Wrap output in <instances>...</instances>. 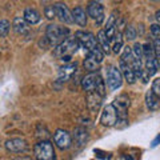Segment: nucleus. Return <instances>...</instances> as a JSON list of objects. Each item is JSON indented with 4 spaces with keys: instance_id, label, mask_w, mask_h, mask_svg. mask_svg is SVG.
<instances>
[{
    "instance_id": "7ed1b4c3",
    "label": "nucleus",
    "mask_w": 160,
    "mask_h": 160,
    "mask_svg": "<svg viewBox=\"0 0 160 160\" xmlns=\"http://www.w3.org/2000/svg\"><path fill=\"white\" fill-rule=\"evenodd\" d=\"M36 160H55L53 144L48 140H42L33 148Z\"/></svg>"
},
{
    "instance_id": "9b49d317",
    "label": "nucleus",
    "mask_w": 160,
    "mask_h": 160,
    "mask_svg": "<svg viewBox=\"0 0 160 160\" xmlns=\"http://www.w3.org/2000/svg\"><path fill=\"white\" fill-rule=\"evenodd\" d=\"M55 8H56V18H59V20L62 23H66V24L75 23L73 22V16H72V11H69L66 4L56 3L55 4Z\"/></svg>"
},
{
    "instance_id": "473e14b6",
    "label": "nucleus",
    "mask_w": 160,
    "mask_h": 160,
    "mask_svg": "<svg viewBox=\"0 0 160 160\" xmlns=\"http://www.w3.org/2000/svg\"><path fill=\"white\" fill-rule=\"evenodd\" d=\"M149 31H151V35H152L155 39H159L160 38V24L159 23L151 24V27H149Z\"/></svg>"
},
{
    "instance_id": "1a4fd4ad",
    "label": "nucleus",
    "mask_w": 160,
    "mask_h": 160,
    "mask_svg": "<svg viewBox=\"0 0 160 160\" xmlns=\"http://www.w3.org/2000/svg\"><path fill=\"white\" fill-rule=\"evenodd\" d=\"M53 139H55V144L60 149H68L72 144V136L66 129H58L53 135Z\"/></svg>"
},
{
    "instance_id": "6e6552de",
    "label": "nucleus",
    "mask_w": 160,
    "mask_h": 160,
    "mask_svg": "<svg viewBox=\"0 0 160 160\" xmlns=\"http://www.w3.org/2000/svg\"><path fill=\"white\" fill-rule=\"evenodd\" d=\"M87 13L91 16L98 24H102L106 19V13H104V7L102 3L99 2H89L87 6Z\"/></svg>"
},
{
    "instance_id": "f8f14e48",
    "label": "nucleus",
    "mask_w": 160,
    "mask_h": 160,
    "mask_svg": "<svg viewBox=\"0 0 160 160\" xmlns=\"http://www.w3.org/2000/svg\"><path fill=\"white\" fill-rule=\"evenodd\" d=\"M6 148L8 149L9 152H15V153H20V152H24L26 149L28 148L27 146V142L24 139H20V138H15V139H8L6 142Z\"/></svg>"
},
{
    "instance_id": "a878e982",
    "label": "nucleus",
    "mask_w": 160,
    "mask_h": 160,
    "mask_svg": "<svg viewBox=\"0 0 160 160\" xmlns=\"http://www.w3.org/2000/svg\"><path fill=\"white\" fill-rule=\"evenodd\" d=\"M133 59V52H132V48L129 46H126L123 48V53H122V58H120V60H123V62H126L128 64H131Z\"/></svg>"
},
{
    "instance_id": "20e7f679",
    "label": "nucleus",
    "mask_w": 160,
    "mask_h": 160,
    "mask_svg": "<svg viewBox=\"0 0 160 160\" xmlns=\"http://www.w3.org/2000/svg\"><path fill=\"white\" fill-rule=\"evenodd\" d=\"M106 73H107V84L108 87L112 89V91H116L120 87L123 86V75L120 68H118L116 66H108L106 68Z\"/></svg>"
},
{
    "instance_id": "f3484780",
    "label": "nucleus",
    "mask_w": 160,
    "mask_h": 160,
    "mask_svg": "<svg viewBox=\"0 0 160 160\" xmlns=\"http://www.w3.org/2000/svg\"><path fill=\"white\" fill-rule=\"evenodd\" d=\"M87 12L86 9H84L83 7H75L72 9V16H73V22L78 24V26L80 27H86L87 26Z\"/></svg>"
},
{
    "instance_id": "393cba45",
    "label": "nucleus",
    "mask_w": 160,
    "mask_h": 160,
    "mask_svg": "<svg viewBox=\"0 0 160 160\" xmlns=\"http://www.w3.org/2000/svg\"><path fill=\"white\" fill-rule=\"evenodd\" d=\"M143 53H144V59H153L156 58L155 55V47H153V43L151 42H147L143 44Z\"/></svg>"
},
{
    "instance_id": "412c9836",
    "label": "nucleus",
    "mask_w": 160,
    "mask_h": 160,
    "mask_svg": "<svg viewBox=\"0 0 160 160\" xmlns=\"http://www.w3.org/2000/svg\"><path fill=\"white\" fill-rule=\"evenodd\" d=\"M96 39H98V46L103 49L104 53H109V52H112V49H111V42H109V39L107 38L106 31H104V29H102V31H99Z\"/></svg>"
},
{
    "instance_id": "2f4dec72",
    "label": "nucleus",
    "mask_w": 160,
    "mask_h": 160,
    "mask_svg": "<svg viewBox=\"0 0 160 160\" xmlns=\"http://www.w3.org/2000/svg\"><path fill=\"white\" fill-rule=\"evenodd\" d=\"M95 92H98L100 96H106V84H104V80L102 78H99L98 80V86H96V91Z\"/></svg>"
},
{
    "instance_id": "bb28decb",
    "label": "nucleus",
    "mask_w": 160,
    "mask_h": 160,
    "mask_svg": "<svg viewBox=\"0 0 160 160\" xmlns=\"http://www.w3.org/2000/svg\"><path fill=\"white\" fill-rule=\"evenodd\" d=\"M88 55H89V56H92V58H93V59L96 60V62L100 64V63H102L103 60H104V55H106V53H104L103 49L98 46L95 49H92L91 52H88Z\"/></svg>"
},
{
    "instance_id": "c85d7f7f",
    "label": "nucleus",
    "mask_w": 160,
    "mask_h": 160,
    "mask_svg": "<svg viewBox=\"0 0 160 160\" xmlns=\"http://www.w3.org/2000/svg\"><path fill=\"white\" fill-rule=\"evenodd\" d=\"M9 29H11V23L7 19H2V22H0V36L6 38L9 32Z\"/></svg>"
},
{
    "instance_id": "c9c22d12",
    "label": "nucleus",
    "mask_w": 160,
    "mask_h": 160,
    "mask_svg": "<svg viewBox=\"0 0 160 160\" xmlns=\"http://www.w3.org/2000/svg\"><path fill=\"white\" fill-rule=\"evenodd\" d=\"M23 160H32V159H29V158H24Z\"/></svg>"
},
{
    "instance_id": "f03ea898",
    "label": "nucleus",
    "mask_w": 160,
    "mask_h": 160,
    "mask_svg": "<svg viewBox=\"0 0 160 160\" xmlns=\"http://www.w3.org/2000/svg\"><path fill=\"white\" fill-rule=\"evenodd\" d=\"M80 46L79 40L76 39V36H68L62 44H59L58 47H55L53 49V55L56 58H68L71 56L73 52L78 51V48Z\"/></svg>"
},
{
    "instance_id": "f257e3e1",
    "label": "nucleus",
    "mask_w": 160,
    "mask_h": 160,
    "mask_svg": "<svg viewBox=\"0 0 160 160\" xmlns=\"http://www.w3.org/2000/svg\"><path fill=\"white\" fill-rule=\"evenodd\" d=\"M68 35H69V29L67 27L59 26V24H49L46 29V38L52 46L56 47L68 38Z\"/></svg>"
},
{
    "instance_id": "2eb2a0df",
    "label": "nucleus",
    "mask_w": 160,
    "mask_h": 160,
    "mask_svg": "<svg viewBox=\"0 0 160 160\" xmlns=\"http://www.w3.org/2000/svg\"><path fill=\"white\" fill-rule=\"evenodd\" d=\"M76 63H71V64H66V66H63L62 68L59 69V76H58V80L59 82H67V80H69L73 73L76 72Z\"/></svg>"
},
{
    "instance_id": "dca6fc26",
    "label": "nucleus",
    "mask_w": 160,
    "mask_h": 160,
    "mask_svg": "<svg viewBox=\"0 0 160 160\" xmlns=\"http://www.w3.org/2000/svg\"><path fill=\"white\" fill-rule=\"evenodd\" d=\"M12 28L18 35H22V36H26V35L29 33L28 23L24 20V18H15L12 20Z\"/></svg>"
},
{
    "instance_id": "f704fd0d",
    "label": "nucleus",
    "mask_w": 160,
    "mask_h": 160,
    "mask_svg": "<svg viewBox=\"0 0 160 160\" xmlns=\"http://www.w3.org/2000/svg\"><path fill=\"white\" fill-rule=\"evenodd\" d=\"M153 47H155V55L156 59H160V39H153Z\"/></svg>"
},
{
    "instance_id": "7c9ffc66",
    "label": "nucleus",
    "mask_w": 160,
    "mask_h": 160,
    "mask_svg": "<svg viewBox=\"0 0 160 160\" xmlns=\"http://www.w3.org/2000/svg\"><path fill=\"white\" fill-rule=\"evenodd\" d=\"M44 15H46V18L49 19V20H52L56 18V8H55V4L53 6H46L44 7Z\"/></svg>"
},
{
    "instance_id": "a211bd4d",
    "label": "nucleus",
    "mask_w": 160,
    "mask_h": 160,
    "mask_svg": "<svg viewBox=\"0 0 160 160\" xmlns=\"http://www.w3.org/2000/svg\"><path fill=\"white\" fill-rule=\"evenodd\" d=\"M72 138H73V140H75V143H76L79 147H82V146H84V144L88 142L89 135H88L87 129H84L83 127H78V128H75L73 136H72Z\"/></svg>"
},
{
    "instance_id": "aec40b11",
    "label": "nucleus",
    "mask_w": 160,
    "mask_h": 160,
    "mask_svg": "<svg viewBox=\"0 0 160 160\" xmlns=\"http://www.w3.org/2000/svg\"><path fill=\"white\" fill-rule=\"evenodd\" d=\"M24 20L28 23V24H38L40 20H42V16H40V12L35 8H26L24 9V15H23Z\"/></svg>"
},
{
    "instance_id": "c756f323",
    "label": "nucleus",
    "mask_w": 160,
    "mask_h": 160,
    "mask_svg": "<svg viewBox=\"0 0 160 160\" xmlns=\"http://www.w3.org/2000/svg\"><path fill=\"white\" fill-rule=\"evenodd\" d=\"M132 52H133V56L139 59V60H143L144 59V53H143V44L136 43L135 46L132 47Z\"/></svg>"
},
{
    "instance_id": "ddd939ff",
    "label": "nucleus",
    "mask_w": 160,
    "mask_h": 160,
    "mask_svg": "<svg viewBox=\"0 0 160 160\" xmlns=\"http://www.w3.org/2000/svg\"><path fill=\"white\" fill-rule=\"evenodd\" d=\"M119 68H120V71H122L124 80H126L128 84H133L135 82H136L138 78H136V75H135V71L128 63L123 62V60H119Z\"/></svg>"
},
{
    "instance_id": "0eeeda50",
    "label": "nucleus",
    "mask_w": 160,
    "mask_h": 160,
    "mask_svg": "<svg viewBox=\"0 0 160 160\" xmlns=\"http://www.w3.org/2000/svg\"><path fill=\"white\" fill-rule=\"evenodd\" d=\"M129 104H131V102H129V98L127 96V95H120V96H118L113 100L112 106L116 108L119 120H127Z\"/></svg>"
},
{
    "instance_id": "9d476101",
    "label": "nucleus",
    "mask_w": 160,
    "mask_h": 160,
    "mask_svg": "<svg viewBox=\"0 0 160 160\" xmlns=\"http://www.w3.org/2000/svg\"><path fill=\"white\" fill-rule=\"evenodd\" d=\"M100 78V75L96 72H89L82 80V88L86 91L87 93L89 92H95L96 91V86H98V80Z\"/></svg>"
},
{
    "instance_id": "423d86ee",
    "label": "nucleus",
    "mask_w": 160,
    "mask_h": 160,
    "mask_svg": "<svg viewBox=\"0 0 160 160\" xmlns=\"http://www.w3.org/2000/svg\"><path fill=\"white\" fill-rule=\"evenodd\" d=\"M75 36L79 40V43L87 49L88 52H91L92 49H95L98 47V39L93 36V33L88 32V31H76Z\"/></svg>"
},
{
    "instance_id": "39448f33",
    "label": "nucleus",
    "mask_w": 160,
    "mask_h": 160,
    "mask_svg": "<svg viewBox=\"0 0 160 160\" xmlns=\"http://www.w3.org/2000/svg\"><path fill=\"white\" fill-rule=\"evenodd\" d=\"M118 120H119L118 111H116V108H115L112 104L104 107L102 115H100V123H102L104 127H113V126H116Z\"/></svg>"
},
{
    "instance_id": "cd10ccee",
    "label": "nucleus",
    "mask_w": 160,
    "mask_h": 160,
    "mask_svg": "<svg viewBox=\"0 0 160 160\" xmlns=\"http://www.w3.org/2000/svg\"><path fill=\"white\" fill-rule=\"evenodd\" d=\"M138 36V31L136 28H135L132 24H129V26H126V29H124V38L127 40H135Z\"/></svg>"
},
{
    "instance_id": "5701e85b",
    "label": "nucleus",
    "mask_w": 160,
    "mask_h": 160,
    "mask_svg": "<svg viewBox=\"0 0 160 160\" xmlns=\"http://www.w3.org/2000/svg\"><path fill=\"white\" fill-rule=\"evenodd\" d=\"M123 36H124V33L118 31L116 36L112 39V42H111V49H112L113 53L118 55V53H120V51H122V48H123Z\"/></svg>"
},
{
    "instance_id": "4468645a",
    "label": "nucleus",
    "mask_w": 160,
    "mask_h": 160,
    "mask_svg": "<svg viewBox=\"0 0 160 160\" xmlns=\"http://www.w3.org/2000/svg\"><path fill=\"white\" fill-rule=\"evenodd\" d=\"M103 96H100L98 92H89L87 93V106L91 112H98L99 108L102 107Z\"/></svg>"
},
{
    "instance_id": "72a5a7b5",
    "label": "nucleus",
    "mask_w": 160,
    "mask_h": 160,
    "mask_svg": "<svg viewBox=\"0 0 160 160\" xmlns=\"http://www.w3.org/2000/svg\"><path fill=\"white\" fill-rule=\"evenodd\" d=\"M152 91L155 92L156 96L160 98V79H155L152 83Z\"/></svg>"
},
{
    "instance_id": "6ab92c4d",
    "label": "nucleus",
    "mask_w": 160,
    "mask_h": 160,
    "mask_svg": "<svg viewBox=\"0 0 160 160\" xmlns=\"http://www.w3.org/2000/svg\"><path fill=\"white\" fill-rule=\"evenodd\" d=\"M146 106L149 111H156L160 107V98L155 95V92L152 91H147L146 93Z\"/></svg>"
},
{
    "instance_id": "4be33fe9",
    "label": "nucleus",
    "mask_w": 160,
    "mask_h": 160,
    "mask_svg": "<svg viewBox=\"0 0 160 160\" xmlns=\"http://www.w3.org/2000/svg\"><path fill=\"white\" fill-rule=\"evenodd\" d=\"M158 69H159V62H158L156 58L146 60V63H144V71L147 72V75L149 78L153 76V75L158 72Z\"/></svg>"
},
{
    "instance_id": "b1692460",
    "label": "nucleus",
    "mask_w": 160,
    "mask_h": 160,
    "mask_svg": "<svg viewBox=\"0 0 160 160\" xmlns=\"http://www.w3.org/2000/svg\"><path fill=\"white\" fill-rule=\"evenodd\" d=\"M83 66H84V68H86V69H88L89 72H95V71H96V69L99 68L100 64H99L92 56L87 55L86 59H84V62H83Z\"/></svg>"
}]
</instances>
